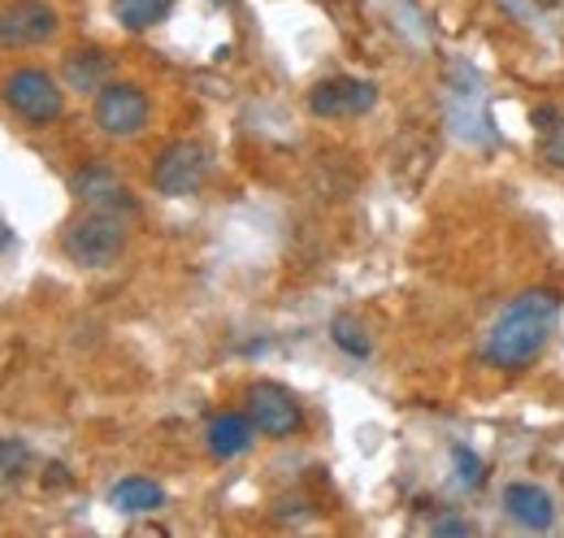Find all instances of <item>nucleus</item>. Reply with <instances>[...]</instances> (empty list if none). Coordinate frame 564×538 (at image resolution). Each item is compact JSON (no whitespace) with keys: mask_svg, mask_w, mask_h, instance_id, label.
Masks as SVG:
<instances>
[{"mask_svg":"<svg viewBox=\"0 0 564 538\" xmlns=\"http://www.w3.org/2000/svg\"><path fill=\"white\" fill-rule=\"evenodd\" d=\"M452 465H456V482H460L465 491H482V486H487V465H482V456H474L469 448H452Z\"/></svg>","mask_w":564,"mask_h":538,"instance_id":"nucleus-17","label":"nucleus"},{"mask_svg":"<svg viewBox=\"0 0 564 538\" xmlns=\"http://www.w3.org/2000/svg\"><path fill=\"white\" fill-rule=\"evenodd\" d=\"M62 252L78 269H109L127 252V222L122 213L87 208L62 230Z\"/></svg>","mask_w":564,"mask_h":538,"instance_id":"nucleus-2","label":"nucleus"},{"mask_svg":"<svg viewBox=\"0 0 564 538\" xmlns=\"http://www.w3.org/2000/svg\"><path fill=\"white\" fill-rule=\"evenodd\" d=\"M534 122H539V152H543V161L552 170H564V114L543 109Z\"/></svg>","mask_w":564,"mask_h":538,"instance_id":"nucleus-15","label":"nucleus"},{"mask_svg":"<svg viewBox=\"0 0 564 538\" xmlns=\"http://www.w3.org/2000/svg\"><path fill=\"white\" fill-rule=\"evenodd\" d=\"M373 105H378V83L352 78V74L322 78V83H313V92H308V114H313V118H326V122L365 118V114H373Z\"/></svg>","mask_w":564,"mask_h":538,"instance_id":"nucleus-6","label":"nucleus"},{"mask_svg":"<svg viewBox=\"0 0 564 538\" xmlns=\"http://www.w3.org/2000/svg\"><path fill=\"white\" fill-rule=\"evenodd\" d=\"M109 53L105 49H74L66 53V83H70L74 92H100L105 83H109Z\"/></svg>","mask_w":564,"mask_h":538,"instance_id":"nucleus-13","label":"nucleus"},{"mask_svg":"<svg viewBox=\"0 0 564 538\" xmlns=\"http://www.w3.org/2000/svg\"><path fill=\"white\" fill-rule=\"evenodd\" d=\"M62 31V13L48 0H9L0 9V49H35Z\"/></svg>","mask_w":564,"mask_h":538,"instance_id":"nucleus-8","label":"nucleus"},{"mask_svg":"<svg viewBox=\"0 0 564 538\" xmlns=\"http://www.w3.org/2000/svg\"><path fill=\"white\" fill-rule=\"evenodd\" d=\"M209 170H213V157L205 143L196 139H174L156 152L152 161V187L170 201H187L196 196L205 183H209Z\"/></svg>","mask_w":564,"mask_h":538,"instance_id":"nucleus-4","label":"nucleus"},{"mask_svg":"<svg viewBox=\"0 0 564 538\" xmlns=\"http://www.w3.org/2000/svg\"><path fill=\"white\" fill-rule=\"evenodd\" d=\"M0 100L9 105L13 118H22L26 127H53L66 114V92L62 83L40 66H22L4 74L0 83Z\"/></svg>","mask_w":564,"mask_h":538,"instance_id":"nucleus-3","label":"nucleus"},{"mask_svg":"<svg viewBox=\"0 0 564 538\" xmlns=\"http://www.w3.org/2000/svg\"><path fill=\"white\" fill-rule=\"evenodd\" d=\"M9 244H13V230H9V222H4V217H0V252H4V248H9Z\"/></svg>","mask_w":564,"mask_h":538,"instance_id":"nucleus-20","label":"nucleus"},{"mask_svg":"<svg viewBox=\"0 0 564 538\" xmlns=\"http://www.w3.org/2000/svg\"><path fill=\"white\" fill-rule=\"evenodd\" d=\"M174 9V0H113V18L122 31L140 35V31H152L156 22H165Z\"/></svg>","mask_w":564,"mask_h":538,"instance_id":"nucleus-14","label":"nucleus"},{"mask_svg":"<svg viewBox=\"0 0 564 538\" xmlns=\"http://www.w3.org/2000/svg\"><path fill=\"white\" fill-rule=\"evenodd\" d=\"M243 412L252 417L257 434H265V439H291L304 426L300 400L282 383H270V378H261V383H252L243 391Z\"/></svg>","mask_w":564,"mask_h":538,"instance_id":"nucleus-7","label":"nucleus"},{"mask_svg":"<svg viewBox=\"0 0 564 538\" xmlns=\"http://www.w3.org/2000/svg\"><path fill=\"white\" fill-rule=\"evenodd\" d=\"M330 338H335V347L348 352L352 361H365V356L373 352V343H369V335H365V326H360L356 318H348V313H339V318L330 322Z\"/></svg>","mask_w":564,"mask_h":538,"instance_id":"nucleus-16","label":"nucleus"},{"mask_svg":"<svg viewBox=\"0 0 564 538\" xmlns=\"http://www.w3.org/2000/svg\"><path fill=\"white\" fill-rule=\"evenodd\" d=\"M70 192L74 201L87 204V208H105V213H131L135 208L131 187L109 165H83L70 179Z\"/></svg>","mask_w":564,"mask_h":538,"instance_id":"nucleus-9","label":"nucleus"},{"mask_svg":"<svg viewBox=\"0 0 564 538\" xmlns=\"http://www.w3.org/2000/svg\"><path fill=\"white\" fill-rule=\"evenodd\" d=\"M257 443V426L248 412H217L205 430V448L217 461H235Z\"/></svg>","mask_w":564,"mask_h":538,"instance_id":"nucleus-10","label":"nucleus"},{"mask_svg":"<svg viewBox=\"0 0 564 538\" xmlns=\"http://www.w3.org/2000/svg\"><path fill=\"white\" fill-rule=\"evenodd\" d=\"M503 508H508V517H512L517 526H525V530H547L552 517H556L552 495H547L543 486H534V482H512V486L503 491Z\"/></svg>","mask_w":564,"mask_h":538,"instance_id":"nucleus-11","label":"nucleus"},{"mask_svg":"<svg viewBox=\"0 0 564 538\" xmlns=\"http://www.w3.org/2000/svg\"><path fill=\"white\" fill-rule=\"evenodd\" d=\"M430 530H434V535H474V526H469V521H456V517H438Z\"/></svg>","mask_w":564,"mask_h":538,"instance_id":"nucleus-19","label":"nucleus"},{"mask_svg":"<svg viewBox=\"0 0 564 538\" xmlns=\"http://www.w3.org/2000/svg\"><path fill=\"white\" fill-rule=\"evenodd\" d=\"M109 504H113L118 513H127V517H148V513H156V508L165 504V491H161V482H152V477H140V473H131V477L113 482V491H109Z\"/></svg>","mask_w":564,"mask_h":538,"instance_id":"nucleus-12","label":"nucleus"},{"mask_svg":"<svg viewBox=\"0 0 564 538\" xmlns=\"http://www.w3.org/2000/svg\"><path fill=\"white\" fill-rule=\"evenodd\" d=\"M561 291H552V287H530L517 300H508L482 338V361L503 374L530 369L543 356L547 338L561 322Z\"/></svg>","mask_w":564,"mask_h":538,"instance_id":"nucleus-1","label":"nucleus"},{"mask_svg":"<svg viewBox=\"0 0 564 538\" xmlns=\"http://www.w3.org/2000/svg\"><path fill=\"white\" fill-rule=\"evenodd\" d=\"M91 118L105 139H140L148 131V118H152V100L140 83H127V78H109L100 92H96V105H91Z\"/></svg>","mask_w":564,"mask_h":538,"instance_id":"nucleus-5","label":"nucleus"},{"mask_svg":"<svg viewBox=\"0 0 564 538\" xmlns=\"http://www.w3.org/2000/svg\"><path fill=\"white\" fill-rule=\"evenodd\" d=\"M22 465H26V443H18V439H0V482L13 477Z\"/></svg>","mask_w":564,"mask_h":538,"instance_id":"nucleus-18","label":"nucleus"}]
</instances>
